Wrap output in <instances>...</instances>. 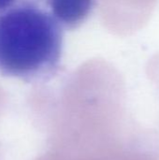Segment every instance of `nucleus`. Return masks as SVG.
Returning a JSON list of instances; mask_svg holds the SVG:
<instances>
[{
    "mask_svg": "<svg viewBox=\"0 0 159 160\" xmlns=\"http://www.w3.org/2000/svg\"><path fill=\"white\" fill-rule=\"evenodd\" d=\"M64 30L36 0L0 14V76L46 82L61 70Z\"/></svg>",
    "mask_w": 159,
    "mask_h": 160,
    "instance_id": "obj_1",
    "label": "nucleus"
},
{
    "mask_svg": "<svg viewBox=\"0 0 159 160\" xmlns=\"http://www.w3.org/2000/svg\"><path fill=\"white\" fill-rule=\"evenodd\" d=\"M64 30L74 31L93 14L97 0H36Z\"/></svg>",
    "mask_w": 159,
    "mask_h": 160,
    "instance_id": "obj_2",
    "label": "nucleus"
},
{
    "mask_svg": "<svg viewBox=\"0 0 159 160\" xmlns=\"http://www.w3.org/2000/svg\"><path fill=\"white\" fill-rule=\"evenodd\" d=\"M21 0H0V14L14 7Z\"/></svg>",
    "mask_w": 159,
    "mask_h": 160,
    "instance_id": "obj_3",
    "label": "nucleus"
},
{
    "mask_svg": "<svg viewBox=\"0 0 159 160\" xmlns=\"http://www.w3.org/2000/svg\"><path fill=\"white\" fill-rule=\"evenodd\" d=\"M0 160H1V153H0Z\"/></svg>",
    "mask_w": 159,
    "mask_h": 160,
    "instance_id": "obj_4",
    "label": "nucleus"
}]
</instances>
